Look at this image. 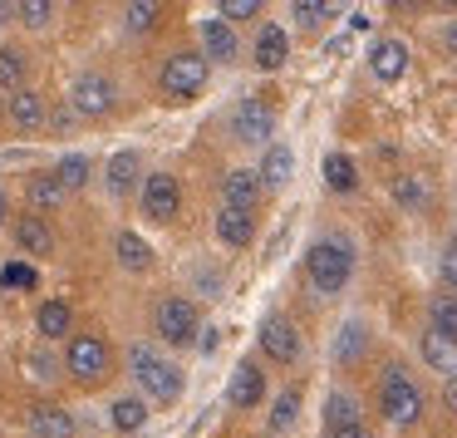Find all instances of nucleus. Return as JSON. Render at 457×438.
I'll use <instances>...</instances> for the list:
<instances>
[{
	"label": "nucleus",
	"instance_id": "49530a36",
	"mask_svg": "<svg viewBox=\"0 0 457 438\" xmlns=\"http://www.w3.org/2000/svg\"><path fill=\"white\" fill-rule=\"evenodd\" d=\"M11 222V198H5V188H0V227Z\"/></svg>",
	"mask_w": 457,
	"mask_h": 438
},
{
	"label": "nucleus",
	"instance_id": "20e7f679",
	"mask_svg": "<svg viewBox=\"0 0 457 438\" xmlns=\"http://www.w3.org/2000/svg\"><path fill=\"white\" fill-rule=\"evenodd\" d=\"M153 330H158V340L162 345H192L197 340V330H202V310H197V300H187V296H162L158 306H153Z\"/></svg>",
	"mask_w": 457,
	"mask_h": 438
},
{
	"label": "nucleus",
	"instance_id": "aec40b11",
	"mask_svg": "<svg viewBox=\"0 0 457 438\" xmlns=\"http://www.w3.org/2000/svg\"><path fill=\"white\" fill-rule=\"evenodd\" d=\"M369 70H374V80H384V84L403 80V70H408V45H403V40H378L374 50H369Z\"/></svg>",
	"mask_w": 457,
	"mask_h": 438
},
{
	"label": "nucleus",
	"instance_id": "bb28decb",
	"mask_svg": "<svg viewBox=\"0 0 457 438\" xmlns=\"http://www.w3.org/2000/svg\"><path fill=\"white\" fill-rule=\"evenodd\" d=\"M109 424L119 428V434H138L143 424H148V399L143 394H123L109 404Z\"/></svg>",
	"mask_w": 457,
	"mask_h": 438
},
{
	"label": "nucleus",
	"instance_id": "423d86ee",
	"mask_svg": "<svg viewBox=\"0 0 457 438\" xmlns=\"http://www.w3.org/2000/svg\"><path fill=\"white\" fill-rule=\"evenodd\" d=\"M109 369H113V355L99 335H70V345H64V375H74L79 384H99Z\"/></svg>",
	"mask_w": 457,
	"mask_h": 438
},
{
	"label": "nucleus",
	"instance_id": "f704fd0d",
	"mask_svg": "<svg viewBox=\"0 0 457 438\" xmlns=\"http://www.w3.org/2000/svg\"><path fill=\"white\" fill-rule=\"evenodd\" d=\"M15 15H21L25 30H45V25L54 21V0H21V5H11Z\"/></svg>",
	"mask_w": 457,
	"mask_h": 438
},
{
	"label": "nucleus",
	"instance_id": "9b49d317",
	"mask_svg": "<svg viewBox=\"0 0 457 438\" xmlns=\"http://www.w3.org/2000/svg\"><path fill=\"white\" fill-rule=\"evenodd\" d=\"M197 40H202V60H207V64H231L241 55L237 25H227L221 15H217V21H202L197 25Z\"/></svg>",
	"mask_w": 457,
	"mask_h": 438
},
{
	"label": "nucleus",
	"instance_id": "7ed1b4c3",
	"mask_svg": "<svg viewBox=\"0 0 457 438\" xmlns=\"http://www.w3.org/2000/svg\"><path fill=\"white\" fill-rule=\"evenodd\" d=\"M378 414L394 428H413L423 418V389L403 365H388L384 379H378Z\"/></svg>",
	"mask_w": 457,
	"mask_h": 438
},
{
	"label": "nucleus",
	"instance_id": "e433bc0d",
	"mask_svg": "<svg viewBox=\"0 0 457 438\" xmlns=\"http://www.w3.org/2000/svg\"><path fill=\"white\" fill-rule=\"evenodd\" d=\"M0 281H5V291H35V286H40L35 266H25V261H11V266L0 271Z\"/></svg>",
	"mask_w": 457,
	"mask_h": 438
},
{
	"label": "nucleus",
	"instance_id": "37998d69",
	"mask_svg": "<svg viewBox=\"0 0 457 438\" xmlns=\"http://www.w3.org/2000/svg\"><path fill=\"white\" fill-rule=\"evenodd\" d=\"M443 50H447V55H457V21H447V30H443Z\"/></svg>",
	"mask_w": 457,
	"mask_h": 438
},
{
	"label": "nucleus",
	"instance_id": "6e6552de",
	"mask_svg": "<svg viewBox=\"0 0 457 438\" xmlns=\"http://www.w3.org/2000/svg\"><path fill=\"white\" fill-rule=\"evenodd\" d=\"M182 207V188L172 173H143V188H138V212L148 222H172Z\"/></svg>",
	"mask_w": 457,
	"mask_h": 438
},
{
	"label": "nucleus",
	"instance_id": "412c9836",
	"mask_svg": "<svg viewBox=\"0 0 457 438\" xmlns=\"http://www.w3.org/2000/svg\"><path fill=\"white\" fill-rule=\"evenodd\" d=\"M64 198H70V192L60 188V178H54V173H35V178L25 182V202H30L35 217H45V212H60Z\"/></svg>",
	"mask_w": 457,
	"mask_h": 438
},
{
	"label": "nucleus",
	"instance_id": "9d476101",
	"mask_svg": "<svg viewBox=\"0 0 457 438\" xmlns=\"http://www.w3.org/2000/svg\"><path fill=\"white\" fill-rule=\"evenodd\" d=\"M261 350H266L276 365H295L305 345H300V330L290 325L286 316H266L261 320Z\"/></svg>",
	"mask_w": 457,
	"mask_h": 438
},
{
	"label": "nucleus",
	"instance_id": "cd10ccee",
	"mask_svg": "<svg viewBox=\"0 0 457 438\" xmlns=\"http://www.w3.org/2000/svg\"><path fill=\"white\" fill-rule=\"evenodd\" d=\"M354 424H364L359 399L345 394V389H335V394L325 399V434H339V428H354Z\"/></svg>",
	"mask_w": 457,
	"mask_h": 438
},
{
	"label": "nucleus",
	"instance_id": "5701e85b",
	"mask_svg": "<svg viewBox=\"0 0 457 438\" xmlns=\"http://www.w3.org/2000/svg\"><path fill=\"white\" fill-rule=\"evenodd\" d=\"M30 434L35 438H74V414L60 404H35L30 409Z\"/></svg>",
	"mask_w": 457,
	"mask_h": 438
},
{
	"label": "nucleus",
	"instance_id": "de8ad7c7",
	"mask_svg": "<svg viewBox=\"0 0 457 438\" xmlns=\"http://www.w3.org/2000/svg\"><path fill=\"white\" fill-rule=\"evenodd\" d=\"M5 11H11V5H0V21H5Z\"/></svg>",
	"mask_w": 457,
	"mask_h": 438
},
{
	"label": "nucleus",
	"instance_id": "473e14b6",
	"mask_svg": "<svg viewBox=\"0 0 457 438\" xmlns=\"http://www.w3.org/2000/svg\"><path fill=\"white\" fill-rule=\"evenodd\" d=\"M123 21H129L133 35H148V30H158L162 5H158V0H133V5H123Z\"/></svg>",
	"mask_w": 457,
	"mask_h": 438
},
{
	"label": "nucleus",
	"instance_id": "f3484780",
	"mask_svg": "<svg viewBox=\"0 0 457 438\" xmlns=\"http://www.w3.org/2000/svg\"><path fill=\"white\" fill-rule=\"evenodd\" d=\"M227 399H231L237 409H256L261 399H266V375H261V365H251V359H241V365L231 369Z\"/></svg>",
	"mask_w": 457,
	"mask_h": 438
},
{
	"label": "nucleus",
	"instance_id": "c9c22d12",
	"mask_svg": "<svg viewBox=\"0 0 457 438\" xmlns=\"http://www.w3.org/2000/svg\"><path fill=\"white\" fill-rule=\"evenodd\" d=\"M290 11H295V25H305V30H320V25L335 15V5H325V0H295Z\"/></svg>",
	"mask_w": 457,
	"mask_h": 438
},
{
	"label": "nucleus",
	"instance_id": "39448f33",
	"mask_svg": "<svg viewBox=\"0 0 457 438\" xmlns=\"http://www.w3.org/2000/svg\"><path fill=\"white\" fill-rule=\"evenodd\" d=\"M207 80H212V64L202 60V50H178L162 64V89H168L172 99H197V94L207 89Z\"/></svg>",
	"mask_w": 457,
	"mask_h": 438
},
{
	"label": "nucleus",
	"instance_id": "7c9ffc66",
	"mask_svg": "<svg viewBox=\"0 0 457 438\" xmlns=\"http://www.w3.org/2000/svg\"><path fill=\"white\" fill-rule=\"evenodd\" d=\"M325 182H329V192H354L359 188L354 158H349V153H329L325 158Z\"/></svg>",
	"mask_w": 457,
	"mask_h": 438
},
{
	"label": "nucleus",
	"instance_id": "c85d7f7f",
	"mask_svg": "<svg viewBox=\"0 0 457 438\" xmlns=\"http://www.w3.org/2000/svg\"><path fill=\"white\" fill-rule=\"evenodd\" d=\"M25 80H30V55L21 50V45H0V89H25Z\"/></svg>",
	"mask_w": 457,
	"mask_h": 438
},
{
	"label": "nucleus",
	"instance_id": "393cba45",
	"mask_svg": "<svg viewBox=\"0 0 457 438\" xmlns=\"http://www.w3.org/2000/svg\"><path fill=\"white\" fill-rule=\"evenodd\" d=\"M290 173H295V153H290L286 143H270V148H266V158H261V173H256V178H261V188H270V192H276V188H286V182H290Z\"/></svg>",
	"mask_w": 457,
	"mask_h": 438
},
{
	"label": "nucleus",
	"instance_id": "f257e3e1",
	"mask_svg": "<svg viewBox=\"0 0 457 438\" xmlns=\"http://www.w3.org/2000/svg\"><path fill=\"white\" fill-rule=\"evenodd\" d=\"M129 365H133V379H138V389H143V399H148V409L178 404L182 389H187L182 369L172 365L168 355H158L153 345H133V350H129Z\"/></svg>",
	"mask_w": 457,
	"mask_h": 438
},
{
	"label": "nucleus",
	"instance_id": "4be33fe9",
	"mask_svg": "<svg viewBox=\"0 0 457 438\" xmlns=\"http://www.w3.org/2000/svg\"><path fill=\"white\" fill-rule=\"evenodd\" d=\"M286 55H290V40H286V30L280 25H261V35H256V70L261 74H276L280 64H286Z\"/></svg>",
	"mask_w": 457,
	"mask_h": 438
},
{
	"label": "nucleus",
	"instance_id": "2eb2a0df",
	"mask_svg": "<svg viewBox=\"0 0 457 438\" xmlns=\"http://www.w3.org/2000/svg\"><path fill=\"white\" fill-rule=\"evenodd\" d=\"M104 182H109V198H129L133 188H143V158L133 148L113 153L109 168H104Z\"/></svg>",
	"mask_w": 457,
	"mask_h": 438
},
{
	"label": "nucleus",
	"instance_id": "dca6fc26",
	"mask_svg": "<svg viewBox=\"0 0 457 438\" xmlns=\"http://www.w3.org/2000/svg\"><path fill=\"white\" fill-rule=\"evenodd\" d=\"M261 178L251 168H231L227 178H221V207H237V212H251L261 202Z\"/></svg>",
	"mask_w": 457,
	"mask_h": 438
},
{
	"label": "nucleus",
	"instance_id": "4c0bfd02",
	"mask_svg": "<svg viewBox=\"0 0 457 438\" xmlns=\"http://www.w3.org/2000/svg\"><path fill=\"white\" fill-rule=\"evenodd\" d=\"M295 414H300V394H295V389H286V394L276 399V409H270V428H276V434H280V428H290V424H295Z\"/></svg>",
	"mask_w": 457,
	"mask_h": 438
},
{
	"label": "nucleus",
	"instance_id": "ddd939ff",
	"mask_svg": "<svg viewBox=\"0 0 457 438\" xmlns=\"http://www.w3.org/2000/svg\"><path fill=\"white\" fill-rule=\"evenodd\" d=\"M11 123L21 133H40L45 123H50V104H45V94L30 89V84H25V89H15L11 94Z\"/></svg>",
	"mask_w": 457,
	"mask_h": 438
},
{
	"label": "nucleus",
	"instance_id": "6ab92c4d",
	"mask_svg": "<svg viewBox=\"0 0 457 438\" xmlns=\"http://www.w3.org/2000/svg\"><path fill=\"white\" fill-rule=\"evenodd\" d=\"M15 247H21L25 257H50V251H54V232H50V222L35 217V212L15 217Z\"/></svg>",
	"mask_w": 457,
	"mask_h": 438
},
{
	"label": "nucleus",
	"instance_id": "2f4dec72",
	"mask_svg": "<svg viewBox=\"0 0 457 438\" xmlns=\"http://www.w3.org/2000/svg\"><path fill=\"white\" fill-rule=\"evenodd\" d=\"M428 320H433V330H443V335L457 340V296L453 291H437V296L428 300Z\"/></svg>",
	"mask_w": 457,
	"mask_h": 438
},
{
	"label": "nucleus",
	"instance_id": "b1692460",
	"mask_svg": "<svg viewBox=\"0 0 457 438\" xmlns=\"http://www.w3.org/2000/svg\"><path fill=\"white\" fill-rule=\"evenodd\" d=\"M35 330H40L45 340H70L74 306H70V300H45V306L35 310Z\"/></svg>",
	"mask_w": 457,
	"mask_h": 438
},
{
	"label": "nucleus",
	"instance_id": "0eeeda50",
	"mask_svg": "<svg viewBox=\"0 0 457 438\" xmlns=\"http://www.w3.org/2000/svg\"><path fill=\"white\" fill-rule=\"evenodd\" d=\"M70 109L84 114V119H104V114L119 109V84L109 80V74H79V80L70 84Z\"/></svg>",
	"mask_w": 457,
	"mask_h": 438
},
{
	"label": "nucleus",
	"instance_id": "f8f14e48",
	"mask_svg": "<svg viewBox=\"0 0 457 438\" xmlns=\"http://www.w3.org/2000/svg\"><path fill=\"white\" fill-rule=\"evenodd\" d=\"M418 355H423V365L433 369V375H443V379H453V375H457V340H453V335H443V330L428 325V330H423V340H418Z\"/></svg>",
	"mask_w": 457,
	"mask_h": 438
},
{
	"label": "nucleus",
	"instance_id": "ea45409f",
	"mask_svg": "<svg viewBox=\"0 0 457 438\" xmlns=\"http://www.w3.org/2000/svg\"><path fill=\"white\" fill-rule=\"evenodd\" d=\"M256 15H261V0H227V5H221V21H227V25L256 21Z\"/></svg>",
	"mask_w": 457,
	"mask_h": 438
},
{
	"label": "nucleus",
	"instance_id": "c756f323",
	"mask_svg": "<svg viewBox=\"0 0 457 438\" xmlns=\"http://www.w3.org/2000/svg\"><path fill=\"white\" fill-rule=\"evenodd\" d=\"M54 178H60V188H64V192H79V188H89V178H94V163H89V153H64V158L54 163Z\"/></svg>",
	"mask_w": 457,
	"mask_h": 438
},
{
	"label": "nucleus",
	"instance_id": "4468645a",
	"mask_svg": "<svg viewBox=\"0 0 457 438\" xmlns=\"http://www.w3.org/2000/svg\"><path fill=\"white\" fill-rule=\"evenodd\" d=\"M217 241L221 247H231V251H246L251 241H256V217L251 212H237V207H217Z\"/></svg>",
	"mask_w": 457,
	"mask_h": 438
},
{
	"label": "nucleus",
	"instance_id": "a878e982",
	"mask_svg": "<svg viewBox=\"0 0 457 438\" xmlns=\"http://www.w3.org/2000/svg\"><path fill=\"white\" fill-rule=\"evenodd\" d=\"M113 257H119V266L133 271V276L153 266V247L138 237V232H119V237H113Z\"/></svg>",
	"mask_w": 457,
	"mask_h": 438
},
{
	"label": "nucleus",
	"instance_id": "c03bdc74",
	"mask_svg": "<svg viewBox=\"0 0 457 438\" xmlns=\"http://www.w3.org/2000/svg\"><path fill=\"white\" fill-rule=\"evenodd\" d=\"M443 404H447V409H453V414H457V375H453V379H447V384H443Z\"/></svg>",
	"mask_w": 457,
	"mask_h": 438
},
{
	"label": "nucleus",
	"instance_id": "1a4fd4ad",
	"mask_svg": "<svg viewBox=\"0 0 457 438\" xmlns=\"http://www.w3.org/2000/svg\"><path fill=\"white\" fill-rule=\"evenodd\" d=\"M231 133H237L241 143H276V109H270L266 99H241L237 109H231Z\"/></svg>",
	"mask_w": 457,
	"mask_h": 438
},
{
	"label": "nucleus",
	"instance_id": "79ce46f5",
	"mask_svg": "<svg viewBox=\"0 0 457 438\" xmlns=\"http://www.w3.org/2000/svg\"><path fill=\"white\" fill-rule=\"evenodd\" d=\"M30 375H40V379H54L60 369H54V359H50V355H30Z\"/></svg>",
	"mask_w": 457,
	"mask_h": 438
},
{
	"label": "nucleus",
	"instance_id": "72a5a7b5",
	"mask_svg": "<svg viewBox=\"0 0 457 438\" xmlns=\"http://www.w3.org/2000/svg\"><path fill=\"white\" fill-rule=\"evenodd\" d=\"M364 350H369V330L359 325V320H349V325L339 330V345H335V359H339V365H354V359L364 355Z\"/></svg>",
	"mask_w": 457,
	"mask_h": 438
},
{
	"label": "nucleus",
	"instance_id": "58836bf2",
	"mask_svg": "<svg viewBox=\"0 0 457 438\" xmlns=\"http://www.w3.org/2000/svg\"><path fill=\"white\" fill-rule=\"evenodd\" d=\"M437 276H443V291L457 296V241H447L443 257H437Z\"/></svg>",
	"mask_w": 457,
	"mask_h": 438
},
{
	"label": "nucleus",
	"instance_id": "a18cd8bd",
	"mask_svg": "<svg viewBox=\"0 0 457 438\" xmlns=\"http://www.w3.org/2000/svg\"><path fill=\"white\" fill-rule=\"evenodd\" d=\"M329 438H374V434H369L364 424H354V428H339V434H329Z\"/></svg>",
	"mask_w": 457,
	"mask_h": 438
},
{
	"label": "nucleus",
	"instance_id": "a19ab883",
	"mask_svg": "<svg viewBox=\"0 0 457 438\" xmlns=\"http://www.w3.org/2000/svg\"><path fill=\"white\" fill-rule=\"evenodd\" d=\"M45 133H60V139H64V133H74V109H70V104L50 114V123H45Z\"/></svg>",
	"mask_w": 457,
	"mask_h": 438
},
{
	"label": "nucleus",
	"instance_id": "a211bd4d",
	"mask_svg": "<svg viewBox=\"0 0 457 438\" xmlns=\"http://www.w3.org/2000/svg\"><path fill=\"white\" fill-rule=\"evenodd\" d=\"M388 192H394V202L403 212H428L433 207V182H428V173H398V178L388 182Z\"/></svg>",
	"mask_w": 457,
	"mask_h": 438
},
{
	"label": "nucleus",
	"instance_id": "f03ea898",
	"mask_svg": "<svg viewBox=\"0 0 457 438\" xmlns=\"http://www.w3.org/2000/svg\"><path fill=\"white\" fill-rule=\"evenodd\" d=\"M305 276L320 296H339L354 276V241L349 237H320L305 251Z\"/></svg>",
	"mask_w": 457,
	"mask_h": 438
}]
</instances>
